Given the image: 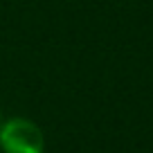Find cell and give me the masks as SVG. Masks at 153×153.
I'll return each instance as SVG.
<instances>
[{
    "label": "cell",
    "instance_id": "6da1fadb",
    "mask_svg": "<svg viewBox=\"0 0 153 153\" xmlns=\"http://www.w3.org/2000/svg\"><path fill=\"white\" fill-rule=\"evenodd\" d=\"M2 153H45V135L36 122L27 117H11L0 126Z\"/></svg>",
    "mask_w": 153,
    "mask_h": 153
},
{
    "label": "cell",
    "instance_id": "7a4b0ae2",
    "mask_svg": "<svg viewBox=\"0 0 153 153\" xmlns=\"http://www.w3.org/2000/svg\"><path fill=\"white\" fill-rule=\"evenodd\" d=\"M0 126H2V122H0Z\"/></svg>",
    "mask_w": 153,
    "mask_h": 153
}]
</instances>
